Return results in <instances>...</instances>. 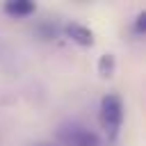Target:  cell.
<instances>
[{"label":"cell","mask_w":146,"mask_h":146,"mask_svg":"<svg viewBox=\"0 0 146 146\" xmlns=\"http://www.w3.org/2000/svg\"><path fill=\"white\" fill-rule=\"evenodd\" d=\"M112 66H114V59H112V55H103V59H100V73H110L112 71Z\"/></svg>","instance_id":"5"},{"label":"cell","mask_w":146,"mask_h":146,"mask_svg":"<svg viewBox=\"0 0 146 146\" xmlns=\"http://www.w3.org/2000/svg\"><path fill=\"white\" fill-rule=\"evenodd\" d=\"M57 137L64 146H100V137L84 128V125H78V123H71V125H62L57 130Z\"/></svg>","instance_id":"2"},{"label":"cell","mask_w":146,"mask_h":146,"mask_svg":"<svg viewBox=\"0 0 146 146\" xmlns=\"http://www.w3.org/2000/svg\"><path fill=\"white\" fill-rule=\"evenodd\" d=\"M135 32L146 34V11H141V14L137 16V21H135Z\"/></svg>","instance_id":"6"},{"label":"cell","mask_w":146,"mask_h":146,"mask_svg":"<svg viewBox=\"0 0 146 146\" xmlns=\"http://www.w3.org/2000/svg\"><path fill=\"white\" fill-rule=\"evenodd\" d=\"M36 146H52V144H36Z\"/></svg>","instance_id":"7"},{"label":"cell","mask_w":146,"mask_h":146,"mask_svg":"<svg viewBox=\"0 0 146 146\" xmlns=\"http://www.w3.org/2000/svg\"><path fill=\"white\" fill-rule=\"evenodd\" d=\"M100 123L110 137L119 135V128L123 123V100L116 94H107L100 100Z\"/></svg>","instance_id":"1"},{"label":"cell","mask_w":146,"mask_h":146,"mask_svg":"<svg viewBox=\"0 0 146 146\" xmlns=\"http://www.w3.org/2000/svg\"><path fill=\"white\" fill-rule=\"evenodd\" d=\"M36 11V5L30 2V0H9L5 2V14H9L11 18H25V16H32Z\"/></svg>","instance_id":"3"},{"label":"cell","mask_w":146,"mask_h":146,"mask_svg":"<svg viewBox=\"0 0 146 146\" xmlns=\"http://www.w3.org/2000/svg\"><path fill=\"white\" fill-rule=\"evenodd\" d=\"M66 34L80 46H91L94 43V32L82 23H68L66 25Z\"/></svg>","instance_id":"4"}]
</instances>
